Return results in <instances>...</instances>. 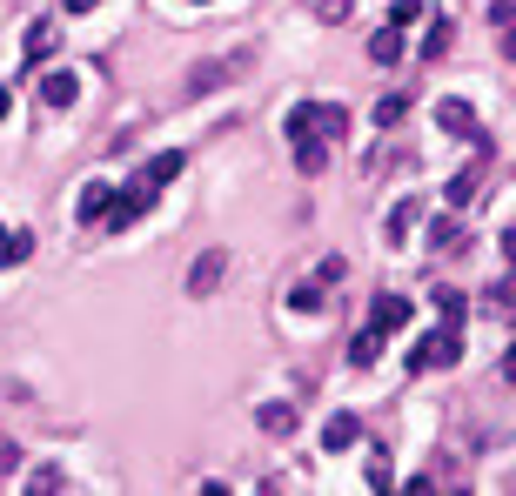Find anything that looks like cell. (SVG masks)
<instances>
[{
	"mask_svg": "<svg viewBox=\"0 0 516 496\" xmlns=\"http://www.w3.org/2000/svg\"><path fill=\"white\" fill-rule=\"evenodd\" d=\"M74 94H81V81H74L68 68L41 74V101H47V108H74Z\"/></svg>",
	"mask_w": 516,
	"mask_h": 496,
	"instance_id": "obj_10",
	"label": "cell"
},
{
	"mask_svg": "<svg viewBox=\"0 0 516 496\" xmlns=\"http://www.w3.org/2000/svg\"><path fill=\"white\" fill-rule=\"evenodd\" d=\"M356 436H362V423H356V416H329V423H322V450H329V456H342V450H356Z\"/></svg>",
	"mask_w": 516,
	"mask_h": 496,
	"instance_id": "obj_8",
	"label": "cell"
},
{
	"mask_svg": "<svg viewBox=\"0 0 516 496\" xmlns=\"http://www.w3.org/2000/svg\"><path fill=\"white\" fill-rule=\"evenodd\" d=\"M27 255H34V235H27V228H14V235H0V269H21Z\"/></svg>",
	"mask_w": 516,
	"mask_h": 496,
	"instance_id": "obj_13",
	"label": "cell"
},
{
	"mask_svg": "<svg viewBox=\"0 0 516 496\" xmlns=\"http://www.w3.org/2000/svg\"><path fill=\"white\" fill-rule=\"evenodd\" d=\"M483 188V168H463V175L449 181V208H470V195Z\"/></svg>",
	"mask_w": 516,
	"mask_h": 496,
	"instance_id": "obj_20",
	"label": "cell"
},
{
	"mask_svg": "<svg viewBox=\"0 0 516 496\" xmlns=\"http://www.w3.org/2000/svg\"><path fill=\"white\" fill-rule=\"evenodd\" d=\"M436 309H443L449 329H463V322H470V295L463 289H436Z\"/></svg>",
	"mask_w": 516,
	"mask_h": 496,
	"instance_id": "obj_15",
	"label": "cell"
},
{
	"mask_svg": "<svg viewBox=\"0 0 516 496\" xmlns=\"http://www.w3.org/2000/svg\"><path fill=\"white\" fill-rule=\"evenodd\" d=\"M409 121V94H382L376 101V128H403Z\"/></svg>",
	"mask_w": 516,
	"mask_h": 496,
	"instance_id": "obj_18",
	"label": "cell"
},
{
	"mask_svg": "<svg viewBox=\"0 0 516 496\" xmlns=\"http://www.w3.org/2000/svg\"><path fill=\"white\" fill-rule=\"evenodd\" d=\"M423 21V0H396V7H389V27H416Z\"/></svg>",
	"mask_w": 516,
	"mask_h": 496,
	"instance_id": "obj_24",
	"label": "cell"
},
{
	"mask_svg": "<svg viewBox=\"0 0 516 496\" xmlns=\"http://www.w3.org/2000/svg\"><path fill=\"white\" fill-rule=\"evenodd\" d=\"M369 54H376V68H396L403 61V27H382L376 41H369Z\"/></svg>",
	"mask_w": 516,
	"mask_h": 496,
	"instance_id": "obj_12",
	"label": "cell"
},
{
	"mask_svg": "<svg viewBox=\"0 0 516 496\" xmlns=\"http://www.w3.org/2000/svg\"><path fill=\"white\" fill-rule=\"evenodd\" d=\"M21 54H27V68L41 74V61H54V54H61V34H54V21H34V27H27Z\"/></svg>",
	"mask_w": 516,
	"mask_h": 496,
	"instance_id": "obj_5",
	"label": "cell"
},
{
	"mask_svg": "<svg viewBox=\"0 0 516 496\" xmlns=\"http://www.w3.org/2000/svg\"><path fill=\"white\" fill-rule=\"evenodd\" d=\"M456 235H463V228H456V215H443V222H429V248H449Z\"/></svg>",
	"mask_w": 516,
	"mask_h": 496,
	"instance_id": "obj_25",
	"label": "cell"
},
{
	"mask_svg": "<svg viewBox=\"0 0 516 496\" xmlns=\"http://www.w3.org/2000/svg\"><path fill=\"white\" fill-rule=\"evenodd\" d=\"M27 490H34V496H41V490H68V476H61V470H34V476H27Z\"/></svg>",
	"mask_w": 516,
	"mask_h": 496,
	"instance_id": "obj_26",
	"label": "cell"
},
{
	"mask_svg": "<svg viewBox=\"0 0 516 496\" xmlns=\"http://www.w3.org/2000/svg\"><path fill=\"white\" fill-rule=\"evenodd\" d=\"M289 309H295V316H322V282H295Z\"/></svg>",
	"mask_w": 516,
	"mask_h": 496,
	"instance_id": "obj_19",
	"label": "cell"
},
{
	"mask_svg": "<svg viewBox=\"0 0 516 496\" xmlns=\"http://www.w3.org/2000/svg\"><path fill=\"white\" fill-rule=\"evenodd\" d=\"M248 68H255L248 47H235V54H222V61H202V68H188V94H215V88H228V81H242Z\"/></svg>",
	"mask_w": 516,
	"mask_h": 496,
	"instance_id": "obj_2",
	"label": "cell"
},
{
	"mask_svg": "<svg viewBox=\"0 0 516 496\" xmlns=\"http://www.w3.org/2000/svg\"><path fill=\"white\" fill-rule=\"evenodd\" d=\"M483 302H490V316H510V275H496V282H490V295H483Z\"/></svg>",
	"mask_w": 516,
	"mask_h": 496,
	"instance_id": "obj_23",
	"label": "cell"
},
{
	"mask_svg": "<svg viewBox=\"0 0 516 496\" xmlns=\"http://www.w3.org/2000/svg\"><path fill=\"white\" fill-rule=\"evenodd\" d=\"M376 356H382V336H376V329H356V336H349V362H356V369H369Z\"/></svg>",
	"mask_w": 516,
	"mask_h": 496,
	"instance_id": "obj_17",
	"label": "cell"
},
{
	"mask_svg": "<svg viewBox=\"0 0 516 496\" xmlns=\"http://www.w3.org/2000/svg\"><path fill=\"white\" fill-rule=\"evenodd\" d=\"M463 362V329H436V336H416L409 342V369H456Z\"/></svg>",
	"mask_w": 516,
	"mask_h": 496,
	"instance_id": "obj_1",
	"label": "cell"
},
{
	"mask_svg": "<svg viewBox=\"0 0 516 496\" xmlns=\"http://www.w3.org/2000/svg\"><path fill=\"white\" fill-rule=\"evenodd\" d=\"M222 269H228V255H222V248H208L202 262L188 269V295H215V289H222Z\"/></svg>",
	"mask_w": 516,
	"mask_h": 496,
	"instance_id": "obj_7",
	"label": "cell"
},
{
	"mask_svg": "<svg viewBox=\"0 0 516 496\" xmlns=\"http://www.w3.org/2000/svg\"><path fill=\"white\" fill-rule=\"evenodd\" d=\"M436 128H443V135H483V128H476V108H470V101H456V94L436 101Z\"/></svg>",
	"mask_w": 516,
	"mask_h": 496,
	"instance_id": "obj_4",
	"label": "cell"
},
{
	"mask_svg": "<svg viewBox=\"0 0 516 496\" xmlns=\"http://www.w3.org/2000/svg\"><path fill=\"white\" fill-rule=\"evenodd\" d=\"M7 108H14V94H7V88H0V121H7Z\"/></svg>",
	"mask_w": 516,
	"mask_h": 496,
	"instance_id": "obj_30",
	"label": "cell"
},
{
	"mask_svg": "<svg viewBox=\"0 0 516 496\" xmlns=\"http://www.w3.org/2000/svg\"><path fill=\"white\" fill-rule=\"evenodd\" d=\"M108 195H114V188L88 181V188H81V208H74V215H81V222H101V208H108Z\"/></svg>",
	"mask_w": 516,
	"mask_h": 496,
	"instance_id": "obj_21",
	"label": "cell"
},
{
	"mask_svg": "<svg viewBox=\"0 0 516 496\" xmlns=\"http://www.w3.org/2000/svg\"><path fill=\"white\" fill-rule=\"evenodd\" d=\"M490 21L503 27V34H510V21H516V0H490Z\"/></svg>",
	"mask_w": 516,
	"mask_h": 496,
	"instance_id": "obj_28",
	"label": "cell"
},
{
	"mask_svg": "<svg viewBox=\"0 0 516 496\" xmlns=\"http://www.w3.org/2000/svg\"><path fill=\"white\" fill-rule=\"evenodd\" d=\"M155 208V195L148 188H128V195H108V208H101V228H135L141 215Z\"/></svg>",
	"mask_w": 516,
	"mask_h": 496,
	"instance_id": "obj_3",
	"label": "cell"
},
{
	"mask_svg": "<svg viewBox=\"0 0 516 496\" xmlns=\"http://www.w3.org/2000/svg\"><path fill=\"white\" fill-rule=\"evenodd\" d=\"M416 54H423V61H443V54H449V21H429V34H423Z\"/></svg>",
	"mask_w": 516,
	"mask_h": 496,
	"instance_id": "obj_22",
	"label": "cell"
},
{
	"mask_svg": "<svg viewBox=\"0 0 516 496\" xmlns=\"http://www.w3.org/2000/svg\"><path fill=\"white\" fill-rule=\"evenodd\" d=\"M409 316H416V309H409L403 295H376V309H369V329H376V336H396Z\"/></svg>",
	"mask_w": 516,
	"mask_h": 496,
	"instance_id": "obj_6",
	"label": "cell"
},
{
	"mask_svg": "<svg viewBox=\"0 0 516 496\" xmlns=\"http://www.w3.org/2000/svg\"><path fill=\"white\" fill-rule=\"evenodd\" d=\"M295 168L315 181L322 168H329V141H322V135H295Z\"/></svg>",
	"mask_w": 516,
	"mask_h": 496,
	"instance_id": "obj_9",
	"label": "cell"
},
{
	"mask_svg": "<svg viewBox=\"0 0 516 496\" xmlns=\"http://www.w3.org/2000/svg\"><path fill=\"white\" fill-rule=\"evenodd\" d=\"M409 222H416V202H396V208H389V222H382V242L403 248L409 242Z\"/></svg>",
	"mask_w": 516,
	"mask_h": 496,
	"instance_id": "obj_16",
	"label": "cell"
},
{
	"mask_svg": "<svg viewBox=\"0 0 516 496\" xmlns=\"http://www.w3.org/2000/svg\"><path fill=\"white\" fill-rule=\"evenodd\" d=\"M181 175V155H155V168H141V181L135 188H148V195H161V188H168V181Z\"/></svg>",
	"mask_w": 516,
	"mask_h": 496,
	"instance_id": "obj_11",
	"label": "cell"
},
{
	"mask_svg": "<svg viewBox=\"0 0 516 496\" xmlns=\"http://www.w3.org/2000/svg\"><path fill=\"white\" fill-rule=\"evenodd\" d=\"M255 423L269 429V436H295V409L289 403H262V409H255Z\"/></svg>",
	"mask_w": 516,
	"mask_h": 496,
	"instance_id": "obj_14",
	"label": "cell"
},
{
	"mask_svg": "<svg viewBox=\"0 0 516 496\" xmlns=\"http://www.w3.org/2000/svg\"><path fill=\"white\" fill-rule=\"evenodd\" d=\"M61 7H68V14H94V7H101V0H61Z\"/></svg>",
	"mask_w": 516,
	"mask_h": 496,
	"instance_id": "obj_29",
	"label": "cell"
},
{
	"mask_svg": "<svg viewBox=\"0 0 516 496\" xmlns=\"http://www.w3.org/2000/svg\"><path fill=\"white\" fill-rule=\"evenodd\" d=\"M315 14H322L329 27H342V21H349V0H315Z\"/></svg>",
	"mask_w": 516,
	"mask_h": 496,
	"instance_id": "obj_27",
	"label": "cell"
}]
</instances>
